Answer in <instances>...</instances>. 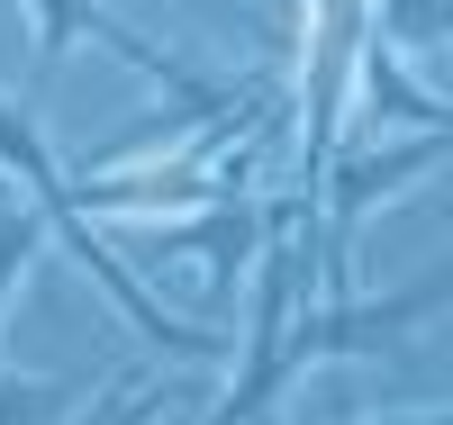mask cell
Returning a JSON list of instances; mask_svg holds the SVG:
<instances>
[{
    "instance_id": "5",
    "label": "cell",
    "mask_w": 453,
    "mask_h": 425,
    "mask_svg": "<svg viewBox=\"0 0 453 425\" xmlns=\"http://www.w3.org/2000/svg\"><path fill=\"white\" fill-rule=\"evenodd\" d=\"M10 200H27V190H19V181H10V172H0V209H10Z\"/></svg>"
},
{
    "instance_id": "2",
    "label": "cell",
    "mask_w": 453,
    "mask_h": 425,
    "mask_svg": "<svg viewBox=\"0 0 453 425\" xmlns=\"http://www.w3.org/2000/svg\"><path fill=\"white\" fill-rule=\"evenodd\" d=\"M46 236H55V226L36 217V200H10V209H0V317H10V290H19L27 254L46 245Z\"/></svg>"
},
{
    "instance_id": "4",
    "label": "cell",
    "mask_w": 453,
    "mask_h": 425,
    "mask_svg": "<svg viewBox=\"0 0 453 425\" xmlns=\"http://www.w3.org/2000/svg\"><path fill=\"white\" fill-rule=\"evenodd\" d=\"M164 398H173V390H136V398H109L91 425H155V416H164Z\"/></svg>"
},
{
    "instance_id": "3",
    "label": "cell",
    "mask_w": 453,
    "mask_h": 425,
    "mask_svg": "<svg viewBox=\"0 0 453 425\" xmlns=\"http://www.w3.org/2000/svg\"><path fill=\"white\" fill-rule=\"evenodd\" d=\"M64 407H73L64 380H10V362H0V425H46Z\"/></svg>"
},
{
    "instance_id": "1",
    "label": "cell",
    "mask_w": 453,
    "mask_h": 425,
    "mask_svg": "<svg viewBox=\"0 0 453 425\" xmlns=\"http://www.w3.org/2000/svg\"><path fill=\"white\" fill-rule=\"evenodd\" d=\"M82 36H91V46H109V55H127L136 72H155L164 91H181V109H226V91L191 82V72H181L173 55H155L145 36H127L119 19L100 10V0H36V64H46V72H55V64H64L73 46H82Z\"/></svg>"
}]
</instances>
